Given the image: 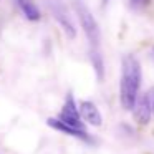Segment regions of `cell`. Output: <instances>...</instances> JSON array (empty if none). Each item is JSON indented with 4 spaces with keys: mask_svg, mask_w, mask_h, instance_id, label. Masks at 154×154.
<instances>
[{
    "mask_svg": "<svg viewBox=\"0 0 154 154\" xmlns=\"http://www.w3.org/2000/svg\"><path fill=\"white\" fill-rule=\"evenodd\" d=\"M76 15H78L81 28L85 30V35H86L88 42H90V47L100 48V38H101L100 37V27H98L96 20H94V15L91 14V10L81 0L76 2Z\"/></svg>",
    "mask_w": 154,
    "mask_h": 154,
    "instance_id": "obj_2",
    "label": "cell"
},
{
    "mask_svg": "<svg viewBox=\"0 0 154 154\" xmlns=\"http://www.w3.org/2000/svg\"><path fill=\"white\" fill-rule=\"evenodd\" d=\"M80 114H81V119H85L86 123L93 124V126H101L103 124V118H101L100 109L91 101H81L80 103Z\"/></svg>",
    "mask_w": 154,
    "mask_h": 154,
    "instance_id": "obj_6",
    "label": "cell"
},
{
    "mask_svg": "<svg viewBox=\"0 0 154 154\" xmlns=\"http://www.w3.org/2000/svg\"><path fill=\"white\" fill-rule=\"evenodd\" d=\"M90 60H91V65H93V68H94L98 81H103V78H104V61H103V55H101L100 48L90 47Z\"/></svg>",
    "mask_w": 154,
    "mask_h": 154,
    "instance_id": "obj_9",
    "label": "cell"
},
{
    "mask_svg": "<svg viewBox=\"0 0 154 154\" xmlns=\"http://www.w3.org/2000/svg\"><path fill=\"white\" fill-rule=\"evenodd\" d=\"M133 111H134V119H136L137 123L146 124L147 121L151 119V113H152V109H151L147 94H143V96L137 98V101H136V104H134Z\"/></svg>",
    "mask_w": 154,
    "mask_h": 154,
    "instance_id": "obj_7",
    "label": "cell"
},
{
    "mask_svg": "<svg viewBox=\"0 0 154 154\" xmlns=\"http://www.w3.org/2000/svg\"><path fill=\"white\" fill-rule=\"evenodd\" d=\"M141 65L134 55H124L121 61V81H119V100L124 109L133 111L141 88Z\"/></svg>",
    "mask_w": 154,
    "mask_h": 154,
    "instance_id": "obj_1",
    "label": "cell"
},
{
    "mask_svg": "<svg viewBox=\"0 0 154 154\" xmlns=\"http://www.w3.org/2000/svg\"><path fill=\"white\" fill-rule=\"evenodd\" d=\"M15 4L18 5V8L22 10V14L25 15V18L30 22H38L42 18V14L38 10V7L32 2V0H15Z\"/></svg>",
    "mask_w": 154,
    "mask_h": 154,
    "instance_id": "obj_8",
    "label": "cell"
},
{
    "mask_svg": "<svg viewBox=\"0 0 154 154\" xmlns=\"http://www.w3.org/2000/svg\"><path fill=\"white\" fill-rule=\"evenodd\" d=\"M47 123H48V126H50V128H53V129L60 131V133L68 134V136L78 137V139H83V141H91V139H93V137H91L85 129H78V128L70 126V124H66L65 121H61L60 118H50Z\"/></svg>",
    "mask_w": 154,
    "mask_h": 154,
    "instance_id": "obj_5",
    "label": "cell"
},
{
    "mask_svg": "<svg viewBox=\"0 0 154 154\" xmlns=\"http://www.w3.org/2000/svg\"><path fill=\"white\" fill-rule=\"evenodd\" d=\"M151 0H131V8L134 10H139V8H144Z\"/></svg>",
    "mask_w": 154,
    "mask_h": 154,
    "instance_id": "obj_10",
    "label": "cell"
},
{
    "mask_svg": "<svg viewBox=\"0 0 154 154\" xmlns=\"http://www.w3.org/2000/svg\"><path fill=\"white\" fill-rule=\"evenodd\" d=\"M50 10H51V14H53L55 20L61 25V28H63V32L66 33V37L68 38L76 37V28H75V25H73V22H71L65 5L60 4V2H57V0H53V2H50Z\"/></svg>",
    "mask_w": 154,
    "mask_h": 154,
    "instance_id": "obj_4",
    "label": "cell"
},
{
    "mask_svg": "<svg viewBox=\"0 0 154 154\" xmlns=\"http://www.w3.org/2000/svg\"><path fill=\"white\" fill-rule=\"evenodd\" d=\"M60 118L61 121H65L66 124L73 128H78V129H85L83 121H81V114H80V106H76L75 103V98L71 93L66 94V100H65V104L60 111Z\"/></svg>",
    "mask_w": 154,
    "mask_h": 154,
    "instance_id": "obj_3",
    "label": "cell"
},
{
    "mask_svg": "<svg viewBox=\"0 0 154 154\" xmlns=\"http://www.w3.org/2000/svg\"><path fill=\"white\" fill-rule=\"evenodd\" d=\"M151 57L154 58V47H152V51H151Z\"/></svg>",
    "mask_w": 154,
    "mask_h": 154,
    "instance_id": "obj_12",
    "label": "cell"
},
{
    "mask_svg": "<svg viewBox=\"0 0 154 154\" xmlns=\"http://www.w3.org/2000/svg\"><path fill=\"white\" fill-rule=\"evenodd\" d=\"M147 100H149V104H151V109H152V114H154V86L147 91Z\"/></svg>",
    "mask_w": 154,
    "mask_h": 154,
    "instance_id": "obj_11",
    "label": "cell"
},
{
    "mask_svg": "<svg viewBox=\"0 0 154 154\" xmlns=\"http://www.w3.org/2000/svg\"><path fill=\"white\" fill-rule=\"evenodd\" d=\"M108 2H109V0H103V5H106V4H108Z\"/></svg>",
    "mask_w": 154,
    "mask_h": 154,
    "instance_id": "obj_13",
    "label": "cell"
}]
</instances>
